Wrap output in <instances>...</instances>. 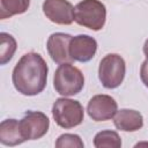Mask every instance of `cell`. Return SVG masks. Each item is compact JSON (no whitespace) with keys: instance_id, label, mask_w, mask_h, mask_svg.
<instances>
[{"instance_id":"obj_8","label":"cell","mask_w":148,"mask_h":148,"mask_svg":"<svg viewBox=\"0 0 148 148\" xmlns=\"http://www.w3.org/2000/svg\"><path fill=\"white\" fill-rule=\"evenodd\" d=\"M73 5L67 0H44L43 13L53 23L69 25L74 21Z\"/></svg>"},{"instance_id":"obj_13","label":"cell","mask_w":148,"mask_h":148,"mask_svg":"<svg viewBox=\"0 0 148 148\" xmlns=\"http://www.w3.org/2000/svg\"><path fill=\"white\" fill-rule=\"evenodd\" d=\"M30 0H0V18L5 20L28 10Z\"/></svg>"},{"instance_id":"obj_15","label":"cell","mask_w":148,"mask_h":148,"mask_svg":"<svg viewBox=\"0 0 148 148\" xmlns=\"http://www.w3.org/2000/svg\"><path fill=\"white\" fill-rule=\"evenodd\" d=\"M17 47V43L15 38L7 34L1 32L0 34V64L6 65L14 56Z\"/></svg>"},{"instance_id":"obj_11","label":"cell","mask_w":148,"mask_h":148,"mask_svg":"<svg viewBox=\"0 0 148 148\" xmlns=\"http://www.w3.org/2000/svg\"><path fill=\"white\" fill-rule=\"evenodd\" d=\"M113 124L117 130L124 132H135L142 128L143 118L142 114L132 109H120L113 117Z\"/></svg>"},{"instance_id":"obj_9","label":"cell","mask_w":148,"mask_h":148,"mask_svg":"<svg viewBox=\"0 0 148 148\" xmlns=\"http://www.w3.org/2000/svg\"><path fill=\"white\" fill-rule=\"evenodd\" d=\"M72 37L73 36L65 32H54L50 35L46 43V49L49 56L56 64L61 65L73 61L69 54V42Z\"/></svg>"},{"instance_id":"obj_4","label":"cell","mask_w":148,"mask_h":148,"mask_svg":"<svg viewBox=\"0 0 148 148\" xmlns=\"http://www.w3.org/2000/svg\"><path fill=\"white\" fill-rule=\"evenodd\" d=\"M52 116L58 126L68 130L79 126L83 121L84 110L79 101L64 96L53 103Z\"/></svg>"},{"instance_id":"obj_6","label":"cell","mask_w":148,"mask_h":148,"mask_svg":"<svg viewBox=\"0 0 148 148\" xmlns=\"http://www.w3.org/2000/svg\"><path fill=\"white\" fill-rule=\"evenodd\" d=\"M18 124L24 141L40 139L47 133L50 127L47 116L40 111H27L24 117L18 120Z\"/></svg>"},{"instance_id":"obj_7","label":"cell","mask_w":148,"mask_h":148,"mask_svg":"<svg viewBox=\"0 0 148 148\" xmlns=\"http://www.w3.org/2000/svg\"><path fill=\"white\" fill-rule=\"evenodd\" d=\"M118 111L116 99L109 95H95L90 98L87 105L89 117L95 121H105L114 117Z\"/></svg>"},{"instance_id":"obj_1","label":"cell","mask_w":148,"mask_h":148,"mask_svg":"<svg viewBox=\"0 0 148 148\" xmlns=\"http://www.w3.org/2000/svg\"><path fill=\"white\" fill-rule=\"evenodd\" d=\"M49 67L44 58L36 52H29L21 57L13 69L12 81L15 89L24 96L40 94L47 81Z\"/></svg>"},{"instance_id":"obj_2","label":"cell","mask_w":148,"mask_h":148,"mask_svg":"<svg viewBox=\"0 0 148 148\" xmlns=\"http://www.w3.org/2000/svg\"><path fill=\"white\" fill-rule=\"evenodd\" d=\"M53 87L59 95L65 97L74 96L83 89L84 76L72 62L61 64L54 72Z\"/></svg>"},{"instance_id":"obj_16","label":"cell","mask_w":148,"mask_h":148,"mask_svg":"<svg viewBox=\"0 0 148 148\" xmlns=\"http://www.w3.org/2000/svg\"><path fill=\"white\" fill-rule=\"evenodd\" d=\"M56 147L57 148H67V147H69V148H83L84 143L77 134L65 133V134H61L57 139Z\"/></svg>"},{"instance_id":"obj_18","label":"cell","mask_w":148,"mask_h":148,"mask_svg":"<svg viewBox=\"0 0 148 148\" xmlns=\"http://www.w3.org/2000/svg\"><path fill=\"white\" fill-rule=\"evenodd\" d=\"M143 53H145V56H146V58L148 59V38L146 39V42H145V44H143Z\"/></svg>"},{"instance_id":"obj_10","label":"cell","mask_w":148,"mask_h":148,"mask_svg":"<svg viewBox=\"0 0 148 148\" xmlns=\"http://www.w3.org/2000/svg\"><path fill=\"white\" fill-rule=\"evenodd\" d=\"M97 51V42L89 35H77L72 37L69 42V54L73 61L88 62Z\"/></svg>"},{"instance_id":"obj_5","label":"cell","mask_w":148,"mask_h":148,"mask_svg":"<svg viewBox=\"0 0 148 148\" xmlns=\"http://www.w3.org/2000/svg\"><path fill=\"white\" fill-rule=\"evenodd\" d=\"M126 64L121 56L117 53L106 54L98 66V79L106 89L118 88L125 77Z\"/></svg>"},{"instance_id":"obj_3","label":"cell","mask_w":148,"mask_h":148,"mask_svg":"<svg viewBox=\"0 0 148 148\" xmlns=\"http://www.w3.org/2000/svg\"><path fill=\"white\" fill-rule=\"evenodd\" d=\"M106 20V8L99 0H82L74 8V21L94 31L103 29Z\"/></svg>"},{"instance_id":"obj_17","label":"cell","mask_w":148,"mask_h":148,"mask_svg":"<svg viewBox=\"0 0 148 148\" xmlns=\"http://www.w3.org/2000/svg\"><path fill=\"white\" fill-rule=\"evenodd\" d=\"M140 77H141V81L143 82V84L148 88V59H146L142 65H141V68H140Z\"/></svg>"},{"instance_id":"obj_12","label":"cell","mask_w":148,"mask_h":148,"mask_svg":"<svg viewBox=\"0 0 148 148\" xmlns=\"http://www.w3.org/2000/svg\"><path fill=\"white\" fill-rule=\"evenodd\" d=\"M0 142L3 146H17L22 142H24V139L22 138L21 131H20V124L18 120L10 118L5 119L0 124Z\"/></svg>"},{"instance_id":"obj_14","label":"cell","mask_w":148,"mask_h":148,"mask_svg":"<svg viewBox=\"0 0 148 148\" xmlns=\"http://www.w3.org/2000/svg\"><path fill=\"white\" fill-rule=\"evenodd\" d=\"M94 146L96 148H120L121 140L117 132L111 130H104L95 135Z\"/></svg>"}]
</instances>
